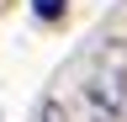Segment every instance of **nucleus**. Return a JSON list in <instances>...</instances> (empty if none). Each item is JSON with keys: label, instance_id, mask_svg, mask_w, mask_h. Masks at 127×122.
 Listing matches in <instances>:
<instances>
[{"label": "nucleus", "instance_id": "nucleus-1", "mask_svg": "<svg viewBox=\"0 0 127 122\" xmlns=\"http://www.w3.org/2000/svg\"><path fill=\"white\" fill-rule=\"evenodd\" d=\"M85 106L95 122H117L127 106V37H106L85 69Z\"/></svg>", "mask_w": 127, "mask_h": 122}, {"label": "nucleus", "instance_id": "nucleus-2", "mask_svg": "<svg viewBox=\"0 0 127 122\" xmlns=\"http://www.w3.org/2000/svg\"><path fill=\"white\" fill-rule=\"evenodd\" d=\"M32 11H37L42 21H58L64 16V0H32Z\"/></svg>", "mask_w": 127, "mask_h": 122}, {"label": "nucleus", "instance_id": "nucleus-3", "mask_svg": "<svg viewBox=\"0 0 127 122\" xmlns=\"http://www.w3.org/2000/svg\"><path fill=\"white\" fill-rule=\"evenodd\" d=\"M48 122H58V112H53V106H48Z\"/></svg>", "mask_w": 127, "mask_h": 122}]
</instances>
